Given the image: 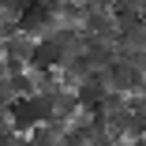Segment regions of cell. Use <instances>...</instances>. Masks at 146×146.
Masks as SVG:
<instances>
[{"instance_id": "3957f363", "label": "cell", "mask_w": 146, "mask_h": 146, "mask_svg": "<svg viewBox=\"0 0 146 146\" xmlns=\"http://www.w3.org/2000/svg\"><path fill=\"white\" fill-rule=\"evenodd\" d=\"M105 94H109V86H105V79L98 75V71H90L79 86H75V101H79V112H98L101 109V101H105Z\"/></svg>"}, {"instance_id": "5b68a950", "label": "cell", "mask_w": 146, "mask_h": 146, "mask_svg": "<svg viewBox=\"0 0 146 146\" xmlns=\"http://www.w3.org/2000/svg\"><path fill=\"white\" fill-rule=\"evenodd\" d=\"M0 146H23V142H19V135L8 127V120H0Z\"/></svg>"}, {"instance_id": "7a4b0ae2", "label": "cell", "mask_w": 146, "mask_h": 146, "mask_svg": "<svg viewBox=\"0 0 146 146\" xmlns=\"http://www.w3.org/2000/svg\"><path fill=\"white\" fill-rule=\"evenodd\" d=\"M56 30V15H52V8H41V4H30L23 15H19V34H26V38H34V41H41V38H49Z\"/></svg>"}, {"instance_id": "277c9868", "label": "cell", "mask_w": 146, "mask_h": 146, "mask_svg": "<svg viewBox=\"0 0 146 146\" xmlns=\"http://www.w3.org/2000/svg\"><path fill=\"white\" fill-rule=\"evenodd\" d=\"M109 8H112V15H116V19L124 23V19H135V15H139V8H142V0H112Z\"/></svg>"}, {"instance_id": "6da1fadb", "label": "cell", "mask_w": 146, "mask_h": 146, "mask_svg": "<svg viewBox=\"0 0 146 146\" xmlns=\"http://www.w3.org/2000/svg\"><path fill=\"white\" fill-rule=\"evenodd\" d=\"M101 79H105V86H109L112 94H124V98L139 94V90H142V82H146V75H142L135 64H127V60L109 64V75H101Z\"/></svg>"}, {"instance_id": "52a82bcc", "label": "cell", "mask_w": 146, "mask_h": 146, "mask_svg": "<svg viewBox=\"0 0 146 146\" xmlns=\"http://www.w3.org/2000/svg\"><path fill=\"white\" fill-rule=\"evenodd\" d=\"M0 45H4V38H0Z\"/></svg>"}, {"instance_id": "8992f818", "label": "cell", "mask_w": 146, "mask_h": 146, "mask_svg": "<svg viewBox=\"0 0 146 146\" xmlns=\"http://www.w3.org/2000/svg\"><path fill=\"white\" fill-rule=\"evenodd\" d=\"M4 75H8V71H4V60H0V82H4Z\"/></svg>"}]
</instances>
